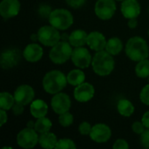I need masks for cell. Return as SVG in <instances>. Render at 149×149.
Instances as JSON below:
<instances>
[{"label": "cell", "instance_id": "cell-1", "mask_svg": "<svg viewBox=\"0 0 149 149\" xmlns=\"http://www.w3.org/2000/svg\"><path fill=\"white\" fill-rule=\"evenodd\" d=\"M126 54L133 61L139 62L149 56V48L147 41L141 37L131 38L126 45Z\"/></svg>", "mask_w": 149, "mask_h": 149}, {"label": "cell", "instance_id": "cell-2", "mask_svg": "<svg viewBox=\"0 0 149 149\" xmlns=\"http://www.w3.org/2000/svg\"><path fill=\"white\" fill-rule=\"evenodd\" d=\"M67 78L65 75L58 71L52 70L47 72L43 79V87L44 90L49 94H56L60 93L67 84Z\"/></svg>", "mask_w": 149, "mask_h": 149}, {"label": "cell", "instance_id": "cell-3", "mask_svg": "<svg viewBox=\"0 0 149 149\" xmlns=\"http://www.w3.org/2000/svg\"><path fill=\"white\" fill-rule=\"evenodd\" d=\"M113 55L107 51L98 52L92 60V65L94 72L100 76H107L114 69V59Z\"/></svg>", "mask_w": 149, "mask_h": 149}, {"label": "cell", "instance_id": "cell-4", "mask_svg": "<svg viewBox=\"0 0 149 149\" xmlns=\"http://www.w3.org/2000/svg\"><path fill=\"white\" fill-rule=\"evenodd\" d=\"M49 23L58 30H66L73 24L72 13L65 9L53 10L49 17Z\"/></svg>", "mask_w": 149, "mask_h": 149}, {"label": "cell", "instance_id": "cell-5", "mask_svg": "<svg viewBox=\"0 0 149 149\" xmlns=\"http://www.w3.org/2000/svg\"><path fill=\"white\" fill-rule=\"evenodd\" d=\"M72 45L68 41H59L52 46L49 57L54 64H64L65 63L72 54Z\"/></svg>", "mask_w": 149, "mask_h": 149}, {"label": "cell", "instance_id": "cell-6", "mask_svg": "<svg viewBox=\"0 0 149 149\" xmlns=\"http://www.w3.org/2000/svg\"><path fill=\"white\" fill-rule=\"evenodd\" d=\"M38 41L45 46H53L58 43L61 39V35L59 34L57 28L52 25H45L39 28L38 31Z\"/></svg>", "mask_w": 149, "mask_h": 149}, {"label": "cell", "instance_id": "cell-7", "mask_svg": "<svg viewBox=\"0 0 149 149\" xmlns=\"http://www.w3.org/2000/svg\"><path fill=\"white\" fill-rule=\"evenodd\" d=\"M38 139L39 137L38 136L36 130L26 127L17 134V142L18 146L23 148H32L38 143Z\"/></svg>", "mask_w": 149, "mask_h": 149}, {"label": "cell", "instance_id": "cell-8", "mask_svg": "<svg viewBox=\"0 0 149 149\" xmlns=\"http://www.w3.org/2000/svg\"><path fill=\"white\" fill-rule=\"evenodd\" d=\"M94 11L96 16L102 20L112 18L116 11L114 0H98L95 3Z\"/></svg>", "mask_w": 149, "mask_h": 149}, {"label": "cell", "instance_id": "cell-9", "mask_svg": "<svg viewBox=\"0 0 149 149\" xmlns=\"http://www.w3.org/2000/svg\"><path fill=\"white\" fill-rule=\"evenodd\" d=\"M21 58L20 51L16 48L6 49L2 52L0 56V64L3 69H10L17 65Z\"/></svg>", "mask_w": 149, "mask_h": 149}, {"label": "cell", "instance_id": "cell-10", "mask_svg": "<svg viewBox=\"0 0 149 149\" xmlns=\"http://www.w3.org/2000/svg\"><path fill=\"white\" fill-rule=\"evenodd\" d=\"M71 58L72 63L80 69L87 68L93 60L89 51L83 46L75 47V49L72 51Z\"/></svg>", "mask_w": 149, "mask_h": 149}, {"label": "cell", "instance_id": "cell-11", "mask_svg": "<svg viewBox=\"0 0 149 149\" xmlns=\"http://www.w3.org/2000/svg\"><path fill=\"white\" fill-rule=\"evenodd\" d=\"M72 102L70 97L63 93H58L54 94L52 99L51 106L54 113L57 114H62L69 111Z\"/></svg>", "mask_w": 149, "mask_h": 149}, {"label": "cell", "instance_id": "cell-12", "mask_svg": "<svg viewBox=\"0 0 149 149\" xmlns=\"http://www.w3.org/2000/svg\"><path fill=\"white\" fill-rule=\"evenodd\" d=\"M91 139L97 143H105L109 141L112 135V131L110 127L105 124L100 123L96 124L92 127L90 133Z\"/></svg>", "mask_w": 149, "mask_h": 149}, {"label": "cell", "instance_id": "cell-13", "mask_svg": "<svg viewBox=\"0 0 149 149\" xmlns=\"http://www.w3.org/2000/svg\"><path fill=\"white\" fill-rule=\"evenodd\" d=\"M35 96V92L31 86L21 85L19 86L14 93L15 101L20 103L24 106H26L33 101Z\"/></svg>", "mask_w": 149, "mask_h": 149}, {"label": "cell", "instance_id": "cell-14", "mask_svg": "<svg viewBox=\"0 0 149 149\" xmlns=\"http://www.w3.org/2000/svg\"><path fill=\"white\" fill-rule=\"evenodd\" d=\"M94 93L95 90L93 85L84 82L76 86V88L74 89L73 95L77 101L84 103L91 100L94 96Z\"/></svg>", "mask_w": 149, "mask_h": 149}, {"label": "cell", "instance_id": "cell-15", "mask_svg": "<svg viewBox=\"0 0 149 149\" xmlns=\"http://www.w3.org/2000/svg\"><path fill=\"white\" fill-rule=\"evenodd\" d=\"M20 10V3L18 0H3L0 3V14L9 19L16 17Z\"/></svg>", "mask_w": 149, "mask_h": 149}, {"label": "cell", "instance_id": "cell-16", "mask_svg": "<svg viewBox=\"0 0 149 149\" xmlns=\"http://www.w3.org/2000/svg\"><path fill=\"white\" fill-rule=\"evenodd\" d=\"M121 13L126 18L137 17L141 13V5L137 0H124L121 3Z\"/></svg>", "mask_w": 149, "mask_h": 149}, {"label": "cell", "instance_id": "cell-17", "mask_svg": "<svg viewBox=\"0 0 149 149\" xmlns=\"http://www.w3.org/2000/svg\"><path fill=\"white\" fill-rule=\"evenodd\" d=\"M43 48L39 45L35 43L28 45L23 52V56L25 60L31 63L38 62V60H40L43 57Z\"/></svg>", "mask_w": 149, "mask_h": 149}, {"label": "cell", "instance_id": "cell-18", "mask_svg": "<svg viewBox=\"0 0 149 149\" xmlns=\"http://www.w3.org/2000/svg\"><path fill=\"white\" fill-rule=\"evenodd\" d=\"M87 45L92 50L100 52L106 48L107 40L102 33L99 31H93L90 34H88Z\"/></svg>", "mask_w": 149, "mask_h": 149}, {"label": "cell", "instance_id": "cell-19", "mask_svg": "<svg viewBox=\"0 0 149 149\" xmlns=\"http://www.w3.org/2000/svg\"><path fill=\"white\" fill-rule=\"evenodd\" d=\"M31 113L34 118H41L45 117L48 112V106L47 104L42 100H35L31 104Z\"/></svg>", "mask_w": 149, "mask_h": 149}, {"label": "cell", "instance_id": "cell-20", "mask_svg": "<svg viewBox=\"0 0 149 149\" xmlns=\"http://www.w3.org/2000/svg\"><path fill=\"white\" fill-rule=\"evenodd\" d=\"M87 37L88 34L83 30H75L69 36V43L72 46L80 47L84 45L87 44Z\"/></svg>", "mask_w": 149, "mask_h": 149}, {"label": "cell", "instance_id": "cell-21", "mask_svg": "<svg viewBox=\"0 0 149 149\" xmlns=\"http://www.w3.org/2000/svg\"><path fill=\"white\" fill-rule=\"evenodd\" d=\"M57 143H58V139L56 135L53 133H50V132L41 134L38 139V144L44 148H55Z\"/></svg>", "mask_w": 149, "mask_h": 149}, {"label": "cell", "instance_id": "cell-22", "mask_svg": "<svg viewBox=\"0 0 149 149\" xmlns=\"http://www.w3.org/2000/svg\"><path fill=\"white\" fill-rule=\"evenodd\" d=\"M117 110L120 115L124 117H130L134 113V107L130 100L122 99L119 100L117 104Z\"/></svg>", "mask_w": 149, "mask_h": 149}, {"label": "cell", "instance_id": "cell-23", "mask_svg": "<svg viewBox=\"0 0 149 149\" xmlns=\"http://www.w3.org/2000/svg\"><path fill=\"white\" fill-rule=\"evenodd\" d=\"M123 49L122 41L119 38H112L107 42L106 51L112 55H118Z\"/></svg>", "mask_w": 149, "mask_h": 149}, {"label": "cell", "instance_id": "cell-24", "mask_svg": "<svg viewBox=\"0 0 149 149\" xmlns=\"http://www.w3.org/2000/svg\"><path fill=\"white\" fill-rule=\"evenodd\" d=\"M66 78H67V82L70 85L77 86L84 83L85 79H86V75L81 70L75 69V70L71 71L68 73Z\"/></svg>", "mask_w": 149, "mask_h": 149}, {"label": "cell", "instance_id": "cell-25", "mask_svg": "<svg viewBox=\"0 0 149 149\" xmlns=\"http://www.w3.org/2000/svg\"><path fill=\"white\" fill-rule=\"evenodd\" d=\"M52 127V121L48 119L45 117H41L38 118V120L35 122V130L39 133V134H44L46 132H49L50 129Z\"/></svg>", "mask_w": 149, "mask_h": 149}, {"label": "cell", "instance_id": "cell-26", "mask_svg": "<svg viewBox=\"0 0 149 149\" xmlns=\"http://www.w3.org/2000/svg\"><path fill=\"white\" fill-rule=\"evenodd\" d=\"M15 98L10 93L3 92L0 94V107L1 109H3L5 111L11 109V107L14 105Z\"/></svg>", "mask_w": 149, "mask_h": 149}, {"label": "cell", "instance_id": "cell-27", "mask_svg": "<svg viewBox=\"0 0 149 149\" xmlns=\"http://www.w3.org/2000/svg\"><path fill=\"white\" fill-rule=\"evenodd\" d=\"M136 75L139 78H148L149 77V59L145 58L138 62L135 67Z\"/></svg>", "mask_w": 149, "mask_h": 149}, {"label": "cell", "instance_id": "cell-28", "mask_svg": "<svg viewBox=\"0 0 149 149\" xmlns=\"http://www.w3.org/2000/svg\"><path fill=\"white\" fill-rule=\"evenodd\" d=\"M58 122L64 127H70L73 123V116L69 112H66V113H64L62 114H59Z\"/></svg>", "mask_w": 149, "mask_h": 149}, {"label": "cell", "instance_id": "cell-29", "mask_svg": "<svg viewBox=\"0 0 149 149\" xmlns=\"http://www.w3.org/2000/svg\"><path fill=\"white\" fill-rule=\"evenodd\" d=\"M57 149H74L76 148V145L73 141L70 139H61L58 141V143L55 147Z\"/></svg>", "mask_w": 149, "mask_h": 149}, {"label": "cell", "instance_id": "cell-30", "mask_svg": "<svg viewBox=\"0 0 149 149\" xmlns=\"http://www.w3.org/2000/svg\"><path fill=\"white\" fill-rule=\"evenodd\" d=\"M140 99L143 104L149 106V84L142 88L140 94Z\"/></svg>", "mask_w": 149, "mask_h": 149}, {"label": "cell", "instance_id": "cell-31", "mask_svg": "<svg viewBox=\"0 0 149 149\" xmlns=\"http://www.w3.org/2000/svg\"><path fill=\"white\" fill-rule=\"evenodd\" d=\"M92 127H93L91 126L90 123H88L86 121H84V122H82L79 125V132L82 135H89L90 133H91Z\"/></svg>", "mask_w": 149, "mask_h": 149}, {"label": "cell", "instance_id": "cell-32", "mask_svg": "<svg viewBox=\"0 0 149 149\" xmlns=\"http://www.w3.org/2000/svg\"><path fill=\"white\" fill-rule=\"evenodd\" d=\"M141 143L145 148H149V128L145 129L141 134Z\"/></svg>", "mask_w": 149, "mask_h": 149}, {"label": "cell", "instance_id": "cell-33", "mask_svg": "<svg viewBox=\"0 0 149 149\" xmlns=\"http://www.w3.org/2000/svg\"><path fill=\"white\" fill-rule=\"evenodd\" d=\"M52 10H51V7L46 5V4H42L39 9H38V12H39V15L43 17H50L51 13H52Z\"/></svg>", "mask_w": 149, "mask_h": 149}, {"label": "cell", "instance_id": "cell-34", "mask_svg": "<svg viewBox=\"0 0 149 149\" xmlns=\"http://www.w3.org/2000/svg\"><path fill=\"white\" fill-rule=\"evenodd\" d=\"M145 126H144V124L142 123V121L141 122H140V121H135L133 125H132V130L135 133V134H141L143 132H144V130H145Z\"/></svg>", "mask_w": 149, "mask_h": 149}, {"label": "cell", "instance_id": "cell-35", "mask_svg": "<svg viewBox=\"0 0 149 149\" xmlns=\"http://www.w3.org/2000/svg\"><path fill=\"white\" fill-rule=\"evenodd\" d=\"M24 105H22V104H20V103H17V102H16V103L13 105V107H11L12 113H13L14 115H16V116H19V115H21V114L24 113Z\"/></svg>", "mask_w": 149, "mask_h": 149}, {"label": "cell", "instance_id": "cell-36", "mask_svg": "<svg viewBox=\"0 0 149 149\" xmlns=\"http://www.w3.org/2000/svg\"><path fill=\"white\" fill-rule=\"evenodd\" d=\"M113 148V149H128L129 148V145L125 140L119 139L114 142Z\"/></svg>", "mask_w": 149, "mask_h": 149}, {"label": "cell", "instance_id": "cell-37", "mask_svg": "<svg viewBox=\"0 0 149 149\" xmlns=\"http://www.w3.org/2000/svg\"><path fill=\"white\" fill-rule=\"evenodd\" d=\"M67 4L69 6H71L72 8H80L81 6H83L86 3V0H65Z\"/></svg>", "mask_w": 149, "mask_h": 149}, {"label": "cell", "instance_id": "cell-38", "mask_svg": "<svg viewBox=\"0 0 149 149\" xmlns=\"http://www.w3.org/2000/svg\"><path fill=\"white\" fill-rule=\"evenodd\" d=\"M7 114H6V113H5V110H3V109H1L0 110V126L1 127H3L5 123H6V121H7Z\"/></svg>", "mask_w": 149, "mask_h": 149}, {"label": "cell", "instance_id": "cell-39", "mask_svg": "<svg viewBox=\"0 0 149 149\" xmlns=\"http://www.w3.org/2000/svg\"><path fill=\"white\" fill-rule=\"evenodd\" d=\"M141 121L142 123L144 124V126L147 127V128H149V111L146 112L143 116H142V119H141Z\"/></svg>", "mask_w": 149, "mask_h": 149}, {"label": "cell", "instance_id": "cell-40", "mask_svg": "<svg viewBox=\"0 0 149 149\" xmlns=\"http://www.w3.org/2000/svg\"><path fill=\"white\" fill-rule=\"evenodd\" d=\"M127 24H128V27H129V28H131V29H134V28H136V27H137V25H138L137 17L130 18V19L128 20Z\"/></svg>", "mask_w": 149, "mask_h": 149}, {"label": "cell", "instance_id": "cell-41", "mask_svg": "<svg viewBox=\"0 0 149 149\" xmlns=\"http://www.w3.org/2000/svg\"><path fill=\"white\" fill-rule=\"evenodd\" d=\"M26 127H30V128H34L35 127V122L32 121V120H29L26 124Z\"/></svg>", "mask_w": 149, "mask_h": 149}, {"label": "cell", "instance_id": "cell-42", "mask_svg": "<svg viewBox=\"0 0 149 149\" xmlns=\"http://www.w3.org/2000/svg\"><path fill=\"white\" fill-rule=\"evenodd\" d=\"M61 40L62 41H68L69 42V36L67 34H65V33L62 34L61 35Z\"/></svg>", "mask_w": 149, "mask_h": 149}, {"label": "cell", "instance_id": "cell-43", "mask_svg": "<svg viewBox=\"0 0 149 149\" xmlns=\"http://www.w3.org/2000/svg\"><path fill=\"white\" fill-rule=\"evenodd\" d=\"M31 39L32 41H36L37 39H38V34H32V35L31 36Z\"/></svg>", "mask_w": 149, "mask_h": 149}, {"label": "cell", "instance_id": "cell-44", "mask_svg": "<svg viewBox=\"0 0 149 149\" xmlns=\"http://www.w3.org/2000/svg\"><path fill=\"white\" fill-rule=\"evenodd\" d=\"M118 1H124V0H118Z\"/></svg>", "mask_w": 149, "mask_h": 149}, {"label": "cell", "instance_id": "cell-45", "mask_svg": "<svg viewBox=\"0 0 149 149\" xmlns=\"http://www.w3.org/2000/svg\"><path fill=\"white\" fill-rule=\"evenodd\" d=\"M148 36H149V30H148Z\"/></svg>", "mask_w": 149, "mask_h": 149}, {"label": "cell", "instance_id": "cell-46", "mask_svg": "<svg viewBox=\"0 0 149 149\" xmlns=\"http://www.w3.org/2000/svg\"><path fill=\"white\" fill-rule=\"evenodd\" d=\"M148 82H149V77H148Z\"/></svg>", "mask_w": 149, "mask_h": 149}]
</instances>
